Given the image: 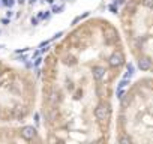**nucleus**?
Instances as JSON below:
<instances>
[{"label": "nucleus", "mask_w": 153, "mask_h": 144, "mask_svg": "<svg viewBox=\"0 0 153 144\" xmlns=\"http://www.w3.org/2000/svg\"><path fill=\"white\" fill-rule=\"evenodd\" d=\"M108 114H110V111H108V107L107 105H99L96 110H95V116H96V119L98 120H107L108 119Z\"/></svg>", "instance_id": "obj_1"}, {"label": "nucleus", "mask_w": 153, "mask_h": 144, "mask_svg": "<svg viewBox=\"0 0 153 144\" xmlns=\"http://www.w3.org/2000/svg\"><path fill=\"white\" fill-rule=\"evenodd\" d=\"M21 135H23V138H26V140H33L36 137V129L33 126H24L21 129Z\"/></svg>", "instance_id": "obj_2"}, {"label": "nucleus", "mask_w": 153, "mask_h": 144, "mask_svg": "<svg viewBox=\"0 0 153 144\" xmlns=\"http://www.w3.org/2000/svg\"><path fill=\"white\" fill-rule=\"evenodd\" d=\"M110 65L113 68H119L123 65V56L120 53H114L111 57H110Z\"/></svg>", "instance_id": "obj_3"}, {"label": "nucleus", "mask_w": 153, "mask_h": 144, "mask_svg": "<svg viewBox=\"0 0 153 144\" xmlns=\"http://www.w3.org/2000/svg\"><path fill=\"white\" fill-rule=\"evenodd\" d=\"M138 68L141 69V71H149V69L152 68V63H150V60H147V59L141 57V59L138 60Z\"/></svg>", "instance_id": "obj_4"}, {"label": "nucleus", "mask_w": 153, "mask_h": 144, "mask_svg": "<svg viewBox=\"0 0 153 144\" xmlns=\"http://www.w3.org/2000/svg\"><path fill=\"white\" fill-rule=\"evenodd\" d=\"M93 75H95L96 80L102 78V75H104V69H102V68H96V69H93Z\"/></svg>", "instance_id": "obj_5"}, {"label": "nucleus", "mask_w": 153, "mask_h": 144, "mask_svg": "<svg viewBox=\"0 0 153 144\" xmlns=\"http://www.w3.org/2000/svg\"><path fill=\"white\" fill-rule=\"evenodd\" d=\"M14 3H15V0H2V5L6 6V8H12Z\"/></svg>", "instance_id": "obj_6"}, {"label": "nucleus", "mask_w": 153, "mask_h": 144, "mask_svg": "<svg viewBox=\"0 0 153 144\" xmlns=\"http://www.w3.org/2000/svg\"><path fill=\"white\" fill-rule=\"evenodd\" d=\"M144 5L146 6H153V0H144Z\"/></svg>", "instance_id": "obj_7"}, {"label": "nucleus", "mask_w": 153, "mask_h": 144, "mask_svg": "<svg viewBox=\"0 0 153 144\" xmlns=\"http://www.w3.org/2000/svg\"><path fill=\"white\" fill-rule=\"evenodd\" d=\"M32 24L36 26V24H38V18H32Z\"/></svg>", "instance_id": "obj_8"}, {"label": "nucleus", "mask_w": 153, "mask_h": 144, "mask_svg": "<svg viewBox=\"0 0 153 144\" xmlns=\"http://www.w3.org/2000/svg\"><path fill=\"white\" fill-rule=\"evenodd\" d=\"M2 23H3V24H9V20H8V18H3Z\"/></svg>", "instance_id": "obj_9"}, {"label": "nucleus", "mask_w": 153, "mask_h": 144, "mask_svg": "<svg viewBox=\"0 0 153 144\" xmlns=\"http://www.w3.org/2000/svg\"><path fill=\"white\" fill-rule=\"evenodd\" d=\"M0 5H2V2H0Z\"/></svg>", "instance_id": "obj_10"}]
</instances>
